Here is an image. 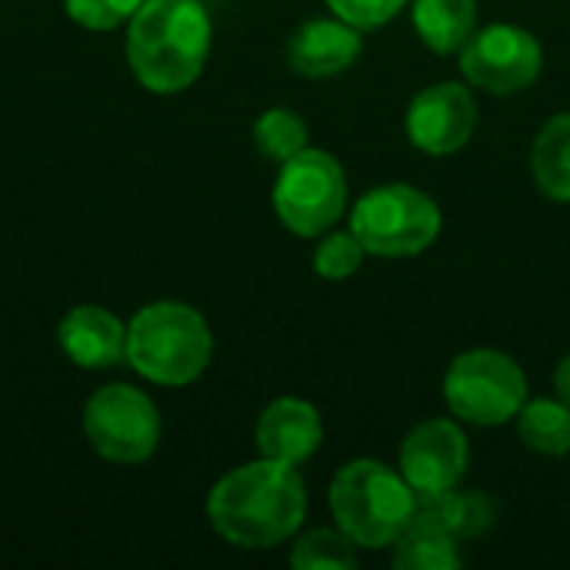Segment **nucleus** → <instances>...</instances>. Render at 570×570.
Masks as SVG:
<instances>
[{
    "mask_svg": "<svg viewBox=\"0 0 570 570\" xmlns=\"http://www.w3.org/2000/svg\"><path fill=\"white\" fill-rule=\"evenodd\" d=\"M307 514V491L297 464L261 458L234 468L207 494L210 528L234 548L267 551L291 541Z\"/></svg>",
    "mask_w": 570,
    "mask_h": 570,
    "instance_id": "1",
    "label": "nucleus"
},
{
    "mask_svg": "<svg viewBox=\"0 0 570 570\" xmlns=\"http://www.w3.org/2000/svg\"><path fill=\"white\" fill-rule=\"evenodd\" d=\"M210 33L200 0H144L127 23V67L144 90L180 94L204 73Z\"/></svg>",
    "mask_w": 570,
    "mask_h": 570,
    "instance_id": "2",
    "label": "nucleus"
},
{
    "mask_svg": "<svg viewBox=\"0 0 570 570\" xmlns=\"http://www.w3.org/2000/svg\"><path fill=\"white\" fill-rule=\"evenodd\" d=\"M214 357V334L200 311L180 301L144 304L127 324L124 361L137 377L160 387L194 384Z\"/></svg>",
    "mask_w": 570,
    "mask_h": 570,
    "instance_id": "3",
    "label": "nucleus"
},
{
    "mask_svg": "<svg viewBox=\"0 0 570 570\" xmlns=\"http://www.w3.org/2000/svg\"><path fill=\"white\" fill-rule=\"evenodd\" d=\"M331 514L337 528L361 548L381 551L414 521L421 498L404 474H394L381 461H351L334 474L331 484Z\"/></svg>",
    "mask_w": 570,
    "mask_h": 570,
    "instance_id": "4",
    "label": "nucleus"
},
{
    "mask_svg": "<svg viewBox=\"0 0 570 570\" xmlns=\"http://www.w3.org/2000/svg\"><path fill=\"white\" fill-rule=\"evenodd\" d=\"M351 234L374 257H417L441 234V207L411 184H384L357 200Z\"/></svg>",
    "mask_w": 570,
    "mask_h": 570,
    "instance_id": "5",
    "label": "nucleus"
},
{
    "mask_svg": "<svg viewBox=\"0 0 570 570\" xmlns=\"http://www.w3.org/2000/svg\"><path fill=\"white\" fill-rule=\"evenodd\" d=\"M444 397L461 421L498 428L521 414L528 401V377L508 354L478 347L454 357L444 377Z\"/></svg>",
    "mask_w": 570,
    "mask_h": 570,
    "instance_id": "6",
    "label": "nucleus"
},
{
    "mask_svg": "<svg viewBox=\"0 0 570 570\" xmlns=\"http://www.w3.org/2000/svg\"><path fill=\"white\" fill-rule=\"evenodd\" d=\"M83 438L110 464H144L160 444L157 404L134 384H104L83 404Z\"/></svg>",
    "mask_w": 570,
    "mask_h": 570,
    "instance_id": "7",
    "label": "nucleus"
},
{
    "mask_svg": "<svg viewBox=\"0 0 570 570\" xmlns=\"http://www.w3.org/2000/svg\"><path fill=\"white\" fill-rule=\"evenodd\" d=\"M347 200V180L341 164L327 150L304 147L284 160L274 184V210L281 224L297 237H317L341 220Z\"/></svg>",
    "mask_w": 570,
    "mask_h": 570,
    "instance_id": "8",
    "label": "nucleus"
},
{
    "mask_svg": "<svg viewBox=\"0 0 570 570\" xmlns=\"http://www.w3.org/2000/svg\"><path fill=\"white\" fill-rule=\"evenodd\" d=\"M544 67L541 43L531 30L514 23H491L474 30L471 40L461 47V70L464 77L491 94H518L538 80Z\"/></svg>",
    "mask_w": 570,
    "mask_h": 570,
    "instance_id": "9",
    "label": "nucleus"
},
{
    "mask_svg": "<svg viewBox=\"0 0 570 570\" xmlns=\"http://www.w3.org/2000/svg\"><path fill=\"white\" fill-rule=\"evenodd\" d=\"M478 127V104L464 83L444 80L424 87L407 107V137L417 150L444 157L461 150Z\"/></svg>",
    "mask_w": 570,
    "mask_h": 570,
    "instance_id": "10",
    "label": "nucleus"
},
{
    "mask_svg": "<svg viewBox=\"0 0 570 570\" xmlns=\"http://www.w3.org/2000/svg\"><path fill=\"white\" fill-rule=\"evenodd\" d=\"M468 471V438L451 421H424L401 444V474L417 498L451 491Z\"/></svg>",
    "mask_w": 570,
    "mask_h": 570,
    "instance_id": "11",
    "label": "nucleus"
},
{
    "mask_svg": "<svg viewBox=\"0 0 570 570\" xmlns=\"http://www.w3.org/2000/svg\"><path fill=\"white\" fill-rule=\"evenodd\" d=\"M57 344L73 367L107 371L127 354V324L107 307L77 304L60 317Z\"/></svg>",
    "mask_w": 570,
    "mask_h": 570,
    "instance_id": "12",
    "label": "nucleus"
},
{
    "mask_svg": "<svg viewBox=\"0 0 570 570\" xmlns=\"http://www.w3.org/2000/svg\"><path fill=\"white\" fill-rule=\"evenodd\" d=\"M364 43H361V27L347 23V20H307L301 23L291 37H287V63L294 73L321 80V77H334L344 73L357 57H361Z\"/></svg>",
    "mask_w": 570,
    "mask_h": 570,
    "instance_id": "13",
    "label": "nucleus"
},
{
    "mask_svg": "<svg viewBox=\"0 0 570 570\" xmlns=\"http://www.w3.org/2000/svg\"><path fill=\"white\" fill-rule=\"evenodd\" d=\"M324 441L321 414L311 401L281 397L257 417V451L284 464H304Z\"/></svg>",
    "mask_w": 570,
    "mask_h": 570,
    "instance_id": "14",
    "label": "nucleus"
},
{
    "mask_svg": "<svg viewBox=\"0 0 570 570\" xmlns=\"http://www.w3.org/2000/svg\"><path fill=\"white\" fill-rule=\"evenodd\" d=\"M461 564L458 538L428 511L417 508L407 531L394 541V568L401 570H454Z\"/></svg>",
    "mask_w": 570,
    "mask_h": 570,
    "instance_id": "15",
    "label": "nucleus"
},
{
    "mask_svg": "<svg viewBox=\"0 0 570 570\" xmlns=\"http://www.w3.org/2000/svg\"><path fill=\"white\" fill-rule=\"evenodd\" d=\"M478 23V0H414V27L434 53L461 50Z\"/></svg>",
    "mask_w": 570,
    "mask_h": 570,
    "instance_id": "16",
    "label": "nucleus"
},
{
    "mask_svg": "<svg viewBox=\"0 0 570 570\" xmlns=\"http://www.w3.org/2000/svg\"><path fill=\"white\" fill-rule=\"evenodd\" d=\"M531 170L551 200L570 204V114H554L541 127L531 150Z\"/></svg>",
    "mask_w": 570,
    "mask_h": 570,
    "instance_id": "17",
    "label": "nucleus"
},
{
    "mask_svg": "<svg viewBox=\"0 0 570 570\" xmlns=\"http://www.w3.org/2000/svg\"><path fill=\"white\" fill-rule=\"evenodd\" d=\"M518 438L538 454L564 458L570 451V407L564 401H524Z\"/></svg>",
    "mask_w": 570,
    "mask_h": 570,
    "instance_id": "18",
    "label": "nucleus"
},
{
    "mask_svg": "<svg viewBox=\"0 0 570 570\" xmlns=\"http://www.w3.org/2000/svg\"><path fill=\"white\" fill-rule=\"evenodd\" d=\"M421 511L438 518L458 541L478 538L494 524V504L484 494H454V488L434 498H421Z\"/></svg>",
    "mask_w": 570,
    "mask_h": 570,
    "instance_id": "19",
    "label": "nucleus"
},
{
    "mask_svg": "<svg viewBox=\"0 0 570 570\" xmlns=\"http://www.w3.org/2000/svg\"><path fill=\"white\" fill-rule=\"evenodd\" d=\"M254 144L267 160L284 164L307 147V124L291 107H271L254 124Z\"/></svg>",
    "mask_w": 570,
    "mask_h": 570,
    "instance_id": "20",
    "label": "nucleus"
},
{
    "mask_svg": "<svg viewBox=\"0 0 570 570\" xmlns=\"http://www.w3.org/2000/svg\"><path fill=\"white\" fill-rule=\"evenodd\" d=\"M291 564L297 570H354L357 568V551L354 541L337 528H317L304 538H297L291 551Z\"/></svg>",
    "mask_w": 570,
    "mask_h": 570,
    "instance_id": "21",
    "label": "nucleus"
},
{
    "mask_svg": "<svg viewBox=\"0 0 570 570\" xmlns=\"http://www.w3.org/2000/svg\"><path fill=\"white\" fill-rule=\"evenodd\" d=\"M144 0H63V10L73 23L87 30H117L127 27Z\"/></svg>",
    "mask_w": 570,
    "mask_h": 570,
    "instance_id": "22",
    "label": "nucleus"
},
{
    "mask_svg": "<svg viewBox=\"0 0 570 570\" xmlns=\"http://www.w3.org/2000/svg\"><path fill=\"white\" fill-rule=\"evenodd\" d=\"M364 254L367 250L361 247V240L354 234H331L314 250V271L324 281H344V277H351L361 267Z\"/></svg>",
    "mask_w": 570,
    "mask_h": 570,
    "instance_id": "23",
    "label": "nucleus"
},
{
    "mask_svg": "<svg viewBox=\"0 0 570 570\" xmlns=\"http://www.w3.org/2000/svg\"><path fill=\"white\" fill-rule=\"evenodd\" d=\"M327 3L341 20H347V23H354L361 30H371V27H381V23L394 20L404 10L407 0H327Z\"/></svg>",
    "mask_w": 570,
    "mask_h": 570,
    "instance_id": "24",
    "label": "nucleus"
},
{
    "mask_svg": "<svg viewBox=\"0 0 570 570\" xmlns=\"http://www.w3.org/2000/svg\"><path fill=\"white\" fill-rule=\"evenodd\" d=\"M554 387H558V397L570 407V354L558 364V371H554Z\"/></svg>",
    "mask_w": 570,
    "mask_h": 570,
    "instance_id": "25",
    "label": "nucleus"
}]
</instances>
